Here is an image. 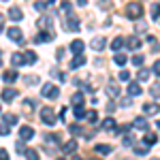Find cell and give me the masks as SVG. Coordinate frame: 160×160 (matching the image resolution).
I'll return each instance as SVG.
<instances>
[{
    "label": "cell",
    "mask_w": 160,
    "mask_h": 160,
    "mask_svg": "<svg viewBox=\"0 0 160 160\" xmlns=\"http://www.w3.org/2000/svg\"><path fill=\"white\" fill-rule=\"evenodd\" d=\"M41 96H43V98H49V100H56L58 96H60V90L53 86V83H49V81H47L45 86L41 88Z\"/></svg>",
    "instance_id": "7a4b0ae2"
},
{
    "label": "cell",
    "mask_w": 160,
    "mask_h": 160,
    "mask_svg": "<svg viewBox=\"0 0 160 160\" xmlns=\"http://www.w3.org/2000/svg\"><path fill=\"white\" fill-rule=\"evenodd\" d=\"M56 58H58V60H62V58H64V49H58V51H56Z\"/></svg>",
    "instance_id": "f907efd6"
},
{
    "label": "cell",
    "mask_w": 160,
    "mask_h": 160,
    "mask_svg": "<svg viewBox=\"0 0 160 160\" xmlns=\"http://www.w3.org/2000/svg\"><path fill=\"white\" fill-rule=\"evenodd\" d=\"M152 73H154V75H160V60L154 62V66H152Z\"/></svg>",
    "instance_id": "ee69618b"
},
{
    "label": "cell",
    "mask_w": 160,
    "mask_h": 160,
    "mask_svg": "<svg viewBox=\"0 0 160 160\" xmlns=\"http://www.w3.org/2000/svg\"><path fill=\"white\" fill-rule=\"evenodd\" d=\"M9 135V126H4V124H0V137Z\"/></svg>",
    "instance_id": "f6af8a7d"
},
{
    "label": "cell",
    "mask_w": 160,
    "mask_h": 160,
    "mask_svg": "<svg viewBox=\"0 0 160 160\" xmlns=\"http://www.w3.org/2000/svg\"><path fill=\"white\" fill-rule=\"evenodd\" d=\"M75 149H77V141H75V139L66 141V143L62 145V152H64V154H75Z\"/></svg>",
    "instance_id": "ac0fdd59"
},
{
    "label": "cell",
    "mask_w": 160,
    "mask_h": 160,
    "mask_svg": "<svg viewBox=\"0 0 160 160\" xmlns=\"http://www.w3.org/2000/svg\"><path fill=\"white\" fill-rule=\"evenodd\" d=\"M32 109H34V102H32V100H24V111H28V113H30Z\"/></svg>",
    "instance_id": "f35d334b"
},
{
    "label": "cell",
    "mask_w": 160,
    "mask_h": 160,
    "mask_svg": "<svg viewBox=\"0 0 160 160\" xmlns=\"http://www.w3.org/2000/svg\"><path fill=\"white\" fill-rule=\"evenodd\" d=\"M11 64L13 66H24V53H13L11 56Z\"/></svg>",
    "instance_id": "7402d4cb"
},
{
    "label": "cell",
    "mask_w": 160,
    "mask_h": 160,
    "mask_svg": "<svg viewBox=\"0 0 160 160\" xmlns=\"http://www.w3.org/2000/svg\"><path fill=\"white\" fill-rule=\"evenodd\" d=\"M83 47H86L83 41H73V43H71V51H73L75 56H81V53H83Z\"/></svg>",
    "instance_id": "9a60e30c"
},
{
    "label": "cell",
    "mask_w": 160,
    "mask_h": 160,
    "mask_svg": "<svg viewBox=\"0 0 160 160\" xmlns=\"http://www.w3.org/2000/svg\"><path fill=\"white\" fill-rule=\"evenodd\" d=\"M132 64H135V66H141V64H143V56H141V53H137L135 58H132Z\"/></svg>",
    "instance_id": "ab89813d"
},
{
    "label": "cell",
    "mask_w": 160,
    "mask_h": 160,
    "mask_svg": "<svg viewBox=\"0 0 160 160\" xmlns=\"http://www.w3.org/2000/svg\"><path fill=\"white\" fill-rule=\"evenodd\" d=\"M15 98H17V90L15 88H4L2 90V100L4 102H13Z\"/></svg>",
    "instance_id": "8992f818"
},
{
    "label": "cell",
    "mask_w": 160,
    "mask_h": 160,
    "mask_svg": "<svg viewBox=\"0 0 160 160\" xmlns=\"http://www.w3.org/2000/svg\"><path fill=\"white\" fill-rule=\"evenodd\" d=\"M83 102H86V98H83V94H81V92L73 96V105H75V107H83Z\"/></svg>",
    "instance_id": "f1b7e54d"
},
{
    "label": "cell",
    "mask_w": 160,
    "mask_h": 160,
    "mask_svg": "<svg viewBox=\"0 0 160 160\" xmlns=\"http://www.w3.org/2000/svg\"><path fill=\"white\" fill-rule=\"evenodd\" d=\"M7 13H9V17H11L13 22H22V19H24V13H22L19 7H11Z\"/></svg>",
    "instance_id": "30bf717a"
},
{
    "label": "cell",
    "mask_w": 160,
    "mask_h": 160,
    "mask_svg": "<svg viewBox=\"0 0 160 160\" xmlns=\"http://www.w3.org/2000/svg\"><path fill=\"white\" fill-rule=\"evenodd\" d=\"M0 64H2V58H0Z\"/></svg>",
    "instance_id": "6f0895ef"
},
{
    "label": "cell",
    "mask_w": 160,
    "mask_h": 160,
    "mask_svg": "<svg viewBox=\"0 0 160 160\" xmlns=\"http://www.w3.org/2000/svg\"><path fill=\"white\" fill-rule=\"evenodd\" d=\"M94 149H96V154H100V156H107V154H111V152H113V149H111V145H107V143H98Z\"/></svg>",
    "instance_id": "ffe728a7"
},
{
    "label": "cell",
    "mask_w": 160,
    "mask_h": 160,
    "mask_svg": "<svg viewBox=\"0 0 160 160\" xmlns=\"http://www.w3.org/2000/svg\"><path fill=\"white\" fill-rule=\"evenodd\" d=\"M143 111H145L148 115H156V113H160V105L158 102H145V105H143Z\"/></svg>",
    "instance_id": "8fae6325"
},
{
    "label": "cell",
    "mask_w": 160,
    "mask_h": 160,
    "mask_svg": "<svg viewBox=\"0 0 160 160\" xmlns=\"http://www.w3.org/2000/svg\"><path fill=\"white\" fill-rule=\"evenodd\" d=\"M149 149H148V145H143V143H139V145H135V154L137 156H145Z\"/></svg>",
    "instance_id": "f546056e"
},
{
    "label": "cell",
    "mask_w": 160,
    "mask_h": 160,
    "mask_svg": "<svg viewBox=\"0 0 160 160\" xmlns=\"http://www.w3.org/2000/svg\"><path fill=\"white\" fill-rule=\"evenodd\" d=\"M86 64V58H83V53L81 56H75L73 62H71V68H79V66H83Z\"/></svg>",
    "instance_id": "cb8c5ba5"
},
{
    "label": "cell",
    "mask_w": 160,
    "mask_h": 160,
    "mask_svg": "<svg viewBox=\"0 0 160 160\" xmlns=\"http://www.w3.org/2000/svg\"><path fill=\"white\" fill-rule=\"evenodd\" d=\"M0 111H2V107H0Z\"/></svg>",
    "instance_id": "6125c7cd"
},
{
    "label": "cell",
    "mask_w": 160,
    "mask_h": 160,
    "mask_svg": "<svg viewBox=\"0 0 160 160\" xmlns=\"http://www.w3.org/2000/svg\"><path fill=\"white\" fill-rule=\"evenodd\" d=\"M60 9H62L64 13H66V15H68V13H71V2H66V0H64V2L60 4Z\"/></svg>",
    "instance_id": "60d3db41"
},
{
    "label": "cell",
    "mask_w": 160,
    "mask_h": 160,
    "mask_svg": "<svg viewBox=\"0 0 160 160\" xmlns=\"http://www.w3.org/2000/svg\"><path fill=\"white\" fill-rule=\"evenodd\" d=\"M15 149H17V154H24V152H26V148H24V141H22V139L17 141V145H15Z\"/></svg>",
    "instance_id": "b9f144b4"
},
{
    "label": "cell",
    "mask_w": 160,
    "mask_h": 160,
    "mask_svg": "<svg viewBox=\"0 0 160 160\" xmlns=\"http://www.w3.org/2000/svg\"><path fill=\"white\" fill-rule=\"evenodd\" d=\"M126 17H130V19H141V17H143V7H141V2H128V4H126Z\"/></svg>",
    "instance_id": "6da1fadb"
},
{
    "label": "cell",
    "mask_w": 160,
    "mask_h": 160,
    "mask_svg": "<svg viewBox=\"0 0 160 160\" xmlns=\"http://www.w3.org/2000/svg\"><path fill=\"white\" fill-rule=\"evenodd\" d=\"M118 128V124H115V120L113 118H107V120H102V130H107V132H111L113 135V130Z\"/></svg>",
    "instance_id": "5bb4252c"
},
{
    "label": "cell",
    "mask_w": 160,
    "mask_h": 160,
    "mask_svg": "<svg viewBox=\"0 0 160 160\" xmlns=\"http://www.w3.org/2000/svg\"><path fill=\"white\" fill-rule=\"evenodd\" d=\"M53 38H56L53 32H41V34H37L34 41H37V43H45V41H53Z\"/></svg>",
    "instance_id": "d6986e66"
},
{
    "label": "cell",
    "mask_w": 160,
    "mask_h": 160,
    "mask_svg": "<svg viewBox=\"0 0 160 160\" xmlns=\"http://www.w3.org/2000/svg\"><path fill=\"white\" fill-rule=\"evenodd\" d=\"M34 9H37V11H43V9H47V2H37V4H34Z\"/></svg>",
    "instance_id": "7dc6e473"
},
{
    "label": "cell",
    "mask_w": 160,
    "mask_h": 160,
    "mask_svg": "<svg viewBox=\"0 0 160 160\" xmlns=\"http://www.w3.org/2000/svg\"><path fill=\"white\" fill-rule=\"evenodd\" d=\"M26 83H30V86H37V83H38V77H37V75H30V77H26Z\"/></svg>",
    "instance_id": "8d00e7d4"
},
{
    "label": "cell",
    "mask_w": 160,
    "mask_h": 160,
    "mask_svg": "<svg viewBox=\"0 0 160 160\" xmlns=\"http://www.w3.org/2000/svg\"><path fill=\"white\" fill-rule=\"evenodd\" d=\"M24 154H26V158H28V160H41V158H38V152H37V149H32V148H28Z\"/></svg>",
    "instance_id": "4316f807"
},
{
    "label": "cell",
    "mask_w": 160,
    "mask_h": 160,
    "mask_svg": "<svg viewBox=\"0 0 160 160\" xmlns=\"http://www.w3.org/2000/svg\"><path fill=\"white\" fill-rule=\"evenodd\" d=\"M7 34H9V38L15 41V43H24V32H22V28H17V26H13L11 30H7Z\"/></svg>",
    "instance_id": "5b68a950"
},
{
    "label": "cell",
    "mask_w": 160,
    "mask_h": 160,
    "mask_svg": "<svg viewBox=\"0 0 160 160\" xmlns=\"http://www.w3.org/2000/svg\"><path fill=\"white\" fill-rule=\"evenodd\" d=\"M126 45H128V49L137 51L139 47H141V41H139V37H137V34H132V37H128V38H126Z\"/></svg>",
    "instance_id": "7c38bea8"
},
{
    "label": "cell",
    "mask_w": 160,
    "mask_h": 160,
    "mask_svg": "<svg viewBox=\"0 0 160 160\" xmlns=\"http://www.w3.org/2000/svg\"><path fill=\"white\" fill-rule=\"evenodd\" d=\"M64 28H66L68 32H77V30L81 28V24H79V19L75 17L73 13H68V15H66V24H64Z\"/></svg>",
    "instance_id": "277c9868"
},
{
    "label": "cell",
    "mask_w": 160,
    "mask_h": 160,
    "mask_svg": "<svg viewBox=\"0 0 160 160\" xmlns=\"http://www.w3.org/2000/svg\"><path fill=\"white\" fill-rule=\"evenodd\" d=\"M24 62H26V64H28V62L34 64V62H37V53H34V51H26V53H24Z\"/></svg>",
    "instance_id": "83f0119b"
},
{
    "label": "cell",
    "mask_w": 160,
    "mask_h": 160,
    "mask_svg": "<svg viewBox=\"0 0 160 160\" xmlns=\"http://www.w3.org/2000/svg\"><path fill=\"white\" fill-rule=\"evenodd\" d=\"M4 30V17H2V13H0V32Z\"/></svg>",
    "instance_id": "f5cc1de1"
},
{
    "label": "cell",
    "mask_w": 160,
    "mask_h": 160,
    "mask_svg": "<svg viewBox=\"0 0 160 160\" xmlns=\"http://www.w3.org/2000/svg\"><path fill=\"white\" fill-rule=\"evenodd\" d=\"M120 79H122V81H128V79H130V73H128V71H122V73H120Z\"/></svg>",
    "instance_id": "bcb514c9"
},
{
    "label": "cell",
    "mask_w": 160,
    "mask_h": 160,
    "mask_svg": "<svg viewBox=\"0 0 160 160\" xmlns=\"http://www.w3.org/2000/svg\"><path fill=\"white\" fill-rule=\"evenodd\" d=\"M137 30H139L141 34H143V32H148V28H145V26H143V24H139V28H137Z\"/></svg>",
    "instance_id": "816d5d0a"
},
{
    "label": "cell",
    "mask_w": 160,
    "mask_h": 160,
    "mask_svg": "<svg viewBox=\"0 0 160 160\" xmlns=\"http://www.w3.org/2000/svg\"><path fill=\"white\" fill-rule=\"evenodd\" d=\"M68 130H71L73 135H81V132H83V130H81V128H79L77 124H71V126H68Z\"/></svg>",
    "instance_id": "74e56055"
},
{
    "label": "cell",
    "mask_w": 160,
    "mask_h": 160,
    "mask_svg": "<svg viewBox=\"0 0 160 160\" xmlns=\"http://www.w3.org/2000/svg\"><path fill=\"white\" fill-rule=\"evenodd\" d=\"M32 137H34V128L32 126H22L19 128V139L22 141H30Z\"/></svg>",
    "instance_id": "52a82bcc"
},
{
    "label": "cell",
    "mask_w": 160,
    "mask_h": 160,
    "mask_svg": "<svg viewBox=\"0 0 160 160\" xmlns=\"http://www.w3.org/2000/svg\"><path fill=\"white\" fill-rule=\"evenodd\" d=\"M2 79H4L7 83H13V81L17 79V71H4V73H2Z\"/></svg>",
    "instance_id": "603a6c76"
},
{
    "label": "cell",
    "mask_w": 160,
    "mask_h": 160,
    "mask_svg": "<svg viewBox=\"0 0 160 160\" xmlns=\"http://www.w3.org/2000/svg\"><path fill=\"white\" fill-rule=\"evenodd\" d=\"M100 7H109V0H100Z\"/></svg>",
    "instance_id": "db71d44e"
},
{
    "label": "cell",
    "mask_w": 160,
    "mask_h": 160,
    "mask_svg": "<svg viewBox=\"0 0 160 160\" xmlns=\"http://www.w3.org/2000/svg\"><path fill=\"white\" fill-rule=\"evenodd\" d=\"M156 128H160V120H158V122H156Z\"/></svg>",
    "instance_id": "11a10c76"
},
{
    "label": "cell",
    "mask_w": 160,
    "mask_h": 160,
    "mask_svg": "<svg viewBox=\"0 0 160 160\" xmlns=\"http://www.w3.org/2000/svg\"><path fill=\"white\" fill-rule=\"evenodd\" d=\"M149 75H152V71H148V68H139L137 79H139V81H149Z\"/></svg>",
    "instance_id": "d4e9b609"
},
{
    "label": "cell",
    "mask_w": 160,
    "mask_h": 160,
    "mask_svg": "<svg viewBox=\"0 0 160 160\" xmlns=\"http://www.w3.org/2000/svg\"><path fill=\"white\" fill-rule=\"evenodd\" d=\"M130 126H132V128H139V130H148L149 122H148V118H143V115H141V118H135Z\"/></svg>",
    "instance_id": "ba28073f"
},
{
    "label": "cell",
    "mask_w": 160,
    "mask_h": 160,
    "mask_svg": "<svg viewBox=\"0 0 160 160\" xmlns=\"http://www.w3.org/2000/svg\"><path fill=\"white\" fill-rule=\"evenodd\" d=\"M124 43H126V38H124V37H115L113 41H111V51H120L124 47Z\"/></svg>",
    "instance_id": "e0dca14e"
},
{
    "label": "cell",
    "mask_w": 160,
    "mask_h": 160,
    "mask_svg": "<svg viewBox=\"0 0 160 160\" xmlns=\"http://www.w3.org/2000/svg\"><path fill=\"white\" fill-rule=\"evenodd\" d=\"M2 2H7V0H2Z\"/></svg>",
    "instance_id": "94428289"
},
{
    "label": "cell",
    "mask_w": 160,
    "mask_h": 160,
    "mask_svg": "<svg viewBox=\"0 0 160 160\" xmlns=\"http://www.w3.org/2000/svg\"><path fill=\"white\" fill-rule=\"evenodd\" d=\"M2 124H4V126H15V124H17V115H13V113L2 115Z\"/></svg>",
    "instance_id": "44dd1931"
},
{
    "label": "cell",
    "mask_w": 160,
    "mask_h": 160,
    "mask_svg": "<svg viewBox=\"0 0 160 160\" xmlns=\"http://www.w3.org/2000/svg\"><path fill=\"white\" fill-rule=\"evenodd\" d=\"M58 160H64V158H58Z\"/></svg>",
    "instance_id": "91938a15"
},
{
    "label": "cell",
    "mask_w": 160,
    "mask_h": 160,
    "mask_svg": "<svg viewBox=\"0 0 160 160\" xmlns=\"http://www.w3.org/2000/svg\"><path fill=\"white\" fill-rule=\"evenodd\" d=\"M51 26V17H41L38 19V28H49Z\"/></svg>",
    "instance_id": "836d02e7"
},
{
    "label": "cell",
    "mask_w": 160,
    "mask_h": 160,
    "mask_svg": "<svg viewBox=\"0 0 160 160\" xmlns=\"http://www.w3.org/2000/svg\"><path fill=\"white\" fill-rule=\"evenodd\" d=\"M105 45H107V38H105V37H94V38H92V49H94V51H102V49H105Z\"/></svg>",
    "instance_id": "9c48e42d"
},
{
    "label": "cell",
    "mask_w": 160,
    "mask_h": 160,
    "mask_svg": "<svg viewBox=\"0 0 160 160\" xmlns=\"http://www.w3.org/2000/svg\"><path fill=\"white\" fill-rule=\"evenodd\" d=\"M105 90H107V96H111V98H118L120 96V86L118 83H109Z\"/></svg>",
    "instance_id": "2e32d148"
},
{
    "label": "cell",
    "mask_w": 160,
    "mask_h": 160,
    "mask_svg": "<svg viewBox=\"0 0 160 160\" xmlns=\"http://www.w3.org/2000/svg\"><path fill=\"white\" fill-rule=\"evenodd\" d=\"M120 105H122V107H130V105H132V100H130V98H124Z\"/></svg>",
    "instance_id": "681fc988"
},
{
    "label": "cell",
    "mask_w": 160,
    "mask_h": 160,
    "mask_svg": "<svg viewBox=\"0 0 160 160\" xmlns=\"http://www.w3.org/2000/svg\"><path fill=\"white\" fill-rule=\"evenodd\" d=\"M73 160H81V158H73Z\"/></svg>",
    "instance_id": "9f6ffc18"
},
{
    "label": "cell",
    "mask_w": 160,
    "mask_h": 160,
    "mask_svg": "<svg viewBox=\"0 0 160 160\" xmlns=\"http://www.w3.org/2000/svg\"><path fill=\"white\" fill-rule=\"evenodd\" d=\"M156 141H158V137L154 135V132H148V135H145V139H143V145H154V143H156Z\"/></svg>",
    "instance_id": "484cf974"
},
{
    "label": "cell",
    "mask_w": 160,
    "mask_h": 160,
    "mask_svg": "<svg viewBox=\"0 0 160 160\" xmlns=\"http://www.w3.org/2000/svg\"><path fill=\"white\" fill-rule=\"evenodd\" d=\"M113 62H115L118 66H124V64L128 62V58H126L124 53H115V58H113Z\"/></svg>",
    "instance_id": "4dcf8cb0"
},
{
    "label": "cell",
    "mask_w": 160,
    "mask_h": 160,
    "mask_svg": "<svg viewBox=\"0 0 160 160\" xmlns=\"http://www.w3.org/2000/svg\"><path fill=\"white\" fill-rule=\"evenodd\" d=\"M86 120L92 124H96V120H98V113L96 111H86Z\"/></svg>",
    "instance_id": "d6a6232c"
},
{
    "label": "cell",
    "mask_w": 160,
    "mask_h": 160,
    "mask_svg": "<svg viewBox=\"0 0 160 160\" xmlns=\"http://www.w3.org/2000/svg\"><path fill=\"white\" fill-rule=\"evenodd\" d=\"M152 19H160V4H152Z\"/></svg>",
    "instance_id": "e575fe53"
},
{
    "label": "cell",
    "mask_w": 160,
    "mask_h": 160,
    "mask_svg": "<svg viewBox=\"0 0 160 160\" xmlns=\"http://www.w3.org/2000/svg\"><path fill=\"white\" fill-rule=\"evenodd\" d=\"M0 160H9V152L2 149V148H0Z\"/></svg>",
    "instance_id": "c3c4849f"
},
{
    "label": "cell",
    "mask_w": 160,
    "mask_h": 160,
    "mask_svg": "<svg viewBox=\"0 0 160 160\" xmlns=\"http://www.w3.org/2000/svg\"><path fill=\"white\" fill-rule=\"evenodd\" d=\"M139 94H141L139 81H130V83H128V98H130V96H139Z\"/></svg>",
    "instance_id": "4fadbf2b"
},
{
    "label": "cell",
    "mask_w": 160,
    "mask_h": 160,
    "mask_svg": "<svg viewBox=\"0 0 160 160\" xmlns=\"http://www.w3.org/2000/svg\"><path fill=\"white\" fill-rule=\"evenodd\" d=\"M75 118H77V122L86 120V111H83V107H75Z\"/></svg>",
    "instance_id": "1f68e13d"
},
{
    "label": "cell",
    "mask_w": 160,
    "mask_h": 160,
    "mask_svg": "<svg viewBox=\"0 0 160 160\" xmlns=\"http://www.w3.org/2000/svg\"><path fill=\"white\" fill-rule=\"evenodd\" d=\"M92 160H98V158H92Z\"/></svg>",
    "instance_id": "680465c9"
},
{
    "label": "cell",
    "mask_w": 160,
    "mask_h": 160,
    "mask_svg": "<svg viewBox=\"0 0 160 160\" xmlns=\"http://www.w3.org/2000/svg\"><path fill=\"white\" fill-rule=\"evenodd\" d=\"M41 120H43V124H47V126H53V124L58 122V118H56V113H53L51 107H43L41 109Z\"/></svg>",
    "instance_id": "3957f363"
},
{
    "label": "cell",
    "mask_w": 160,
    "mask_h": 160,
    "mask_svg": "<svg viewBox=\"0 0 160 160\" xmlns=\"http://www.w3.org/2000/svg\"><path fill=\"white\" fill-rule=\"evenodd\" d=\"M124 145H126V148H130V145H135V137H132V135L124 137Z\"/></svg>",
    "instance_id": "d590c367"
},
{
    "label": "cell",
    "mask_w": 160,
    "mask_h": 160,
    "mask_svg": "<svg viewBox=\"0 0 160 160\" xmlns=\"http://www.w3.org/2000/svg\"><path fill=\"white\" fill-rule=\"evenodd\" d=\"M149 92H152V94H154V96H160V83H154V86H152V90H149Z\"/></svg>",
    "instance_id": "7bdbcfd3"
}]
</instances>
